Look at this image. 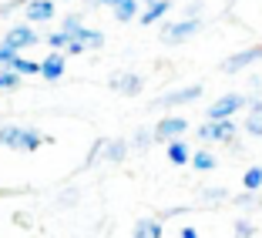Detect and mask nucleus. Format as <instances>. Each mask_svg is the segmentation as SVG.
<instances>
[{
    "instance_id": "nucleus-1",
    "label": "nucleus",
    "mask_w": 262,
    "mask_h": 238,
    "mask_svg": "<svg viewBox=\"0 0 262 238\" xmlns=\"http://www.w3.org/2000/svg\"><path fill=\"white\" fill-rule=\"evenodd\" d=\"M44 141H47V134L40 128H31V124H4V128H0V145L10 148V151L31 154V151H37Z\"/></svg>"
},
{
    "instance_id": "nucleus-2",
    "label": "nucleus",
    "mask_w": 262,
    "mask_h": 238,
    "mask_svg": "<svg viewBox=\"0 0 262 238\" xmlns=\"http://www.w3.org/2000/svg\"><path fill=\"white\" fill-rule=\"evenodd\" d=\"M128 151H131V145L124 138H101V141H94V148H91V154H88L84 164L91 168V164H98V158H101V161L118 164V161L128 158Z\"/></svg>"
},
{
    "instance_id": "nucleus-3",
    "label": "nucleus",
    "mask_w": 262,
    "mask_h": 238,
    "mask_svg": "<svg viewBox=\"0 0 262 238\" xmlns=\"http://www.w3.org/2000/svg\"><path fill=\"white\" fill-rule=\"evenodd\" d=\"M246 94H239V91H229V94H222L219 101H212L208 104V114H205V121H229V117H235L239 111H246Z\"/></svg>"
},
{
    "instance_id": "nucleus-4",
    "label": "nucleus",
    "mask_w": 262,
    "mask_h": 238,
    "mask_svg": "<svg viewBox=\"0 0 262 238\" xmlns=\"http://www.w3.org/2000/svg\"><path fill=\"white\" fill-rule=\"evenodd\" d=\"M239 124H235V117H229V121H205L202 128H195V134H199V141H205V145H219V141H235V134H239Z\"/></svg>"
},
{
    "instance_id": "nucleus-5",
    "label": "nucleus",
    "mask_w": 262,
    "mask_h": 238,
    "mask_svg": "<svg viewBox=\"0 0 262 238\" xmlns=\"http://www.w3.org/2000/svg\"><path fill=\"white\" fill-rule=\"evenodd\" d=\"M188 128H192V124H188L182 114H165L162 121L151 128V141H155V145H158V141H162V145H168V141L185 138V131H188Z\"/></svg>"
},
{
    "instance_id": "nucleus-6",
    "label": "nucleus",
    "mask_w": 262,
    "mask_h": 238,
    "mask_svg": "<svg viewBox=\"0 0 262 238\" xmlns=\"http://www.w3.org/2000/svg\"><path fill=\"white\" fill-rule=\"evenodd\" d=\"M202 31V17L199 20H168L162 27V44H168V47H178V44H185L188 37H195V34Z\"/></svg>"
},
{
    "instance_id": "nucleus-7",
    "label": "nucleus",
    "mask_w": 262,
    "mask_h": 238,
    "mask_svg": "<svg viewBox=\"0 0 262 238\" xmlns=\"http://www.w3.org/2000/svg\"><path fill=\"white\" fill-rule=\"evenodd\" d=\"M202 98V84H185V87H175V91L162 94V98L151 104V111H171V108H182V104H192V101Z\"/></svg>"
},
{
    "instance_id": "nucleus-8",
    "label": "nucleus",
    "mask_w": 262,
    "mask_h": 238,
    "mask_svg": "<svg viewBox=\"0 0 262 238\" xmlns=\"http://www.w3.org/2000/svg\"><path fill=\"white\" fill-rule=\"evenodd\" d=\"M262 61V44H252V47H242V51H235V54H229L222 61V74H242L246 67H252V64Z\"/></svg>"
},
{
    "instance_id": "nucleus-9",
    "label": "nucleus",
    "mask_w": 262,
    "mask_h": 238,
    "mask_svg": "<svg viewBox=\"0 0 262 238\" xmlns=\"http://www.w3.org/2000/svg\"><path fill=\"white\" fill-rule=\"evenodd\" d=\"M0 44H7L10 51H27V47H34V44H40V37H37V31H34L31 23H14L7 34H4V40Z\"/></svg>"
},
{
    "instance_id": "nucleus-10",
    "label": "nucleus",
    "mask_w": 262,
    "mask_h": 238,
    "mask_svg": "<svg viewBox=\"0 0 262 238\" xmlns=\"http://www.w3.org/2000/svg\"><path fill=\"white\" fill-rule=\"evenodd\" d=\"M57 14V4L54 0H24V23H47L54 20Z\"/></svg>"
},
{
    "instance_id": "nucleus-11",
    "label": "nucleus",
    "mask_w": 262,
    "mask_h": 238,
    "mask_svg": "<svg viewBox=\"0 0 262 238\" xmlns=\"http://www.w3.org/2000/svg\"><path fill=\"white\" fill-rule=\"evenodd\" d=\"M111 87H115L118 94H124V98H138L141 94V87H145V77L141 74H115L111 77Z\"/></svg>"
},
{
    "instance_id": "nucleus-12",
    "label": "nucleus",
    "mask_w": 262,
    "mask_h": 238,
    "mask_svg": "<svg viewBox=\"0 0 262 238\" xmlns=\"http://www.w3.org/2000/svg\"><path fill=\"white\" fill-rule=\"evenodd\" d=\"M168 10H171V0H155L151 7L141 10L138 23H141V27H155V23H162V20H165V14H168Z\"/></svg>"
},
{
    "instance_id": "nucleus-13",
    "label": "nucleus",
    "mask_w": 262,
    "mask_h": 238,
    "mask_svg": "<svg viewBox=\"0 0 262 238\" xmlns=\"http://www.w3.org/2000/svg\"><path fill=\"white\" fill-rule=\"evenodd\" d=\"M64 54H54V51H51V54L44 57V61H40V77H44V81H61L64 77Z\"/></svg>"
},
{
    "instance_id": "nucleus-14",
    "label": "nucleus",
    "mask_w": 262,
    "mask_h": 238,
    "mask_svg": "<svg viewBox=\"0 0 262 238\" xmlns=\"http://www.w3.org/2000/svg\"><path fill=\"white\" fill-rule=\"evenodd\" d=\"M162 231H165L162 218L148 215V218H138V222H135V231H131V238H162Z\"/></svg>"
},
{
    "instance_id": "nucleus-15",
    "label": "nucleus",
    "mask_w": 262,
    "mask_h": 238,
    "mask_svg": "<svg viewBox=\"0 0 262 238\" xmlns=\"http://www.w3.org/2000/svg\"><path fill=\"white\" fill-rule=\"evenodd\" d=\"M111 14H115L118 23H131V20H138V17H141V4H138V0H115Z\"/></svg>"
},
{
    "instance_id": "nucleus-16",
    "label": "nucleus",
    "mask_w": 262,
    "mask_h": 238,
    "mask_svg": "<svg viewBox=\"0 0 262 238\" xmlns=\"http://www.w3.org/2000/svg\"><path fill=\"white\" fill-rule=\"evenodd\" d=\"M165 151H168V161H171V164H178V168L192 161V148L185 145V138H178V141H168V145H165Z\"/></svg>"
},
{
    "instance_id": "nucleus-17",
    "label": "nucleus",
    "mask_w": 262,
    "mask_h": 238,
    "mask_svg": "<svg viewBox=\"0 0 262 238\" xmlns=\"http://www.w3.org/2000/svg\"><path fill=\"white\" fill-rule=\"evenodd\" d=\"M74 40H81V47H84V51H101V47H104V34L94 31V27H88V23H84V31L77 34Z\"/></svg>"
},
{
    "instance_id": "nucleus-18",
    "label": "nucleus",
    "mask_w": 262,
    "mask_h": 238,
    "mask_svg": "<svg viewBox=\"0 0 262 238\" xmlns=\"http://www.w3.org/2000/svg\"><path fill=\"white\" fill-rule=\"evenodd\" d=\"M188 164H192L195 171H212L219 164V158L208 151V148H202V151H192V161H188Z\"/></svg>"
},
{
    "instance_id": "nucleus-19",
    "label": "nucleus",
    "mask_w": 262,
    "mask_h": 238,
    "mask_svg": "<svg viewBox=\"0 0 262 238\" xmlns=\"http://www.w3.org/2000/svg\"><path fill=\"white\" fill-rule=\"evenodd\" d=\"M57 31H61L64 37H77V34L84 31V17H81V14H68L61 20V27H57Z\"/></svg>"
},
{
    "instance_id": "nucleus-20",
    "label": "nucleus",
    "mask_w": 262,
    "mask_h": 238,
    "mask_svg": "<svg viewBox=\"0 0 262 238\" xmlns=\"http://www.w3.org/2000/svg\"><path fill=\"white\" fill-rule=\"evenodd\" d=\"M10 70H14L17 77L40 74V61H31V57H14V64H10Z\"/></svg>"
},
{
    "instance_id": "nucleus-21",
    "label": "nucleus",
    "mask_w": 262,
    "mask_h": 238,
    "mask_svg": "<svg viewBox=\"0 0 262 238\" xmlns=\"http://www.w3.org/2000/svg\"><path fill=\"white\" fill-rule=\"evenodd\" d=\"M242 188H246V192H262V168L259 164H252V168L246 171V175H242Z\"/></svg>"
},
{
    "instance_id": "nucleus-22",
    "label": "nucleus",
    "mask_w": 262,
    "mask_h": 238,
    "mask_svg": "<svg viewBox=\"0 0 262 238\" xmlns=\"http://www.w3.org/2000/svg\"><path fill=\"white\" fill-rule=\"evenodd\" d=\"M249 138H262V114H246V121L239 124Z\"/></svg>"
},
{
    "instance_id": "nucleus-23",
    "label": "nucleus",
    "mask_w": 262,
    "mask_h": 238,
    "mask_svg": "<svg viewBox=\"0 0 262 238\" xmlns=\"http://www.w3.org/2000/svg\"><path fill=\"white\" fill-rule=\"evenodd\" d=\"M68 40H71V37H64L61 31L47 34V47H51V51H54V54H64V47H68Z\"/></svg>"
},
{
    "instance_id": "nucleus-24",
    "label": "nucleus",
    "mask_w": 262,
    "mask_h": 238,
    "mask_svg": "<svg viewBox=\"0 0 262 238\" xmlns=\"http://www.w3.org/2000/svg\"><path fill=\"white\" fill-rule=\"evenodd\" d=\"M17 84H20V77H17L10 67H7V70H0V91H14Z\"/></svg>"
},
{
    "instance_id": "nucleus-25",
    "label": "nucleus",
    "mask_w": 262,
    "mask_h": 238,
    "mask_svg": "<svg viewBox=\"0 0 262 238\" xmlns=\"http://www.w3.org/2000/svg\"><path fill=\"white\" fill-rule=\"evenodd\" d=\"M235 235H239V238H252L255 235V225L249 222V218H235Z\"/></svg>"
},
{
    "instance_id": "nucleus-26",
    "label": "nucleus",
    "mask_w": 262,
    "mask_h": 238,
    "mask_svg": "<svg viewBox=\"0 0 262 238\" xmlns=\"http://www.w3.org/2000/svg\"><path fill=\"white\" fill-rule=\"evenodd\" d=\"M14 57H20L17 51H10L7 44H0V70H7L10 64H14Z\"/></svg>"
},
{
    "instance_id": "nucleus-27",
    "label": "nucleus",
    "mask_w": 262,
    "mask_h": 238,
    "mask_svg": "<svg viewBox=\"0 0 262 238\" xmlns=\"http://www.w3.org/2000/svg\"><path fill=\"white\" fill-rule=\"evenodd\" d=\"M202 198L205 201H222V198H229V192H225V188H212V192H202Z\"/></svg>"
},
{
    "instance_id": "nucleus-28",
    "label": "nucleus",
    "mask_w": 262,
    "mask_h": 238,
    "mask_svg": "<svg viewBox=\"0 0 262 238\" xmlns=\"http://www.w3.org/2000/svg\"><path fill=\"white\" fill-rule=\"evenodd\" d=\"M246 111L249 114H262V94H255V98L246 101Z\"/></svg>"
},
{
    "instance_id": "nucleus-29",
    "label": "nucleus",
    "mask_w": 262,
    "mask_h": 238,
    "mask_svg": "<svg viewBox=\"0 0 262 238\" xmlns=\"http://www.w3.org/2000/svg\"><path fill=\"white\" fill-rule=\"evenodd\" d=\"M151 145V131H138L135 134V148H148Z\"/></svg>"
},
{
    "instance_id": "nucleus-30",
    "label": "nucleus",
    "mask_w": 262,
    "mask_h": 238,
    "mask_svg": "<svg viewBox=\"0 0 262 238\" xmlns=\"http://www.w3.org/2000/svg\"><path fill=\"white\" fill-rule=\"evenodd\" d=\"M64 54H74V57H77V54H84L81 40H74V37H71V40H68V47H64Z\"/></svg>"
},
{
    "instance_id": "nucleus-31",
    "label": "nucleus",
    "mask_w": 262,
    "mask_h": 238,
    "mask_svg": "<svg viewBox=\"0 0 262 238\" xmlns=\"http://www.w3.org/2000/svg\"><path fill=\"white\" fill-rule=\"evenodd\" d=\"M235 205H255V195H252V192H242V195H235Z\"/></svg>"
},
{
    "instance_id": "nucleus-32",
    "label": "nucleus",
    "mask_w": 262,
    "mask_h": 238,
    "mask_svg": "<svg viewBox=\"0 0 262 238\" xmlns=\"http://www.w3.org/2000/svg\"><path fill=\"white\" fill-rule=\"evenodd\" d=\"M178 238H199V231H195L192 225H182V231H178Z\"/></svg>"
},
{
    "instance_id": "nucleus-33",
    "label": "nucleus",
    "mask_w": 262,
    "mask_h": 238,
    "mask_svg": "<svg viewBox=\"0 0 262 238\" xmlns=\"http://www.w3.org/2000/svg\"><path fill=\"white\" fill-rule=\"evenodd\" d=\"M98 7H115V0H94Z\"/></svg>"
},
{
    "instance_id": "nucleus-34",
    "label": "nucleus",
    "mask_w": 262,
    "mask_h": 238,
    "mask_svg": "<svg viewBox=\"0 0 262 238\" xmlns=\"http://www.w3.org/2000/svg\"><path fill=\"white\" fill-rule=\"evenodd\" d=\"M138 4H145V7H151V4H155V0H138Z\"/></svg>"
},
{
    "instance_id": "nucleus-35",
    "label": "nucleus",
    "mask_w": 262,
    "mask_h": 238,
    "mask_svg": "<svg viewBox=\"0 0 262 238\" xmlns=\"http://www.w3.org/2000/svg\"><path fill=\"white\" fill-rule=\"evenodd\" d=\"M232 238H239V235H232Z\"/></svg>"
},
{
    "instance_id": "nucleus-36",
    "label": "nucleus",
    "mask_w": 262,
    "mask_h": 238,
    "mask_svg": "<svg viewBox=\"0 0 262 238\" xmlns=\"http://www.w3.org/2000/svg\"><path fill=\"white\" fill-rule=\"evenodd\" d=\"M54 4H57V0H54Z\"/></svg>"
}]
</instances>
